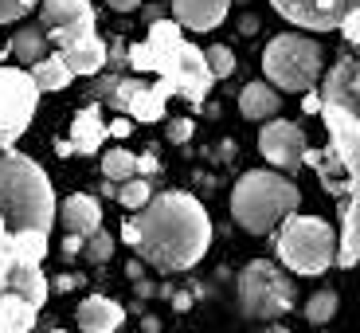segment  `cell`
<instances>
[{
  "label": "cell",
  "instance_id": "obj_1",
  "mask_svg": "<svg viewBox=\"0 0 360 333\" xmlns=\"http://www.w3.org/2000/svg\"><path fill=\"white\" fill-rule=\"evenodd\" d=\"M122 239L161 275L192 270L212 247V216L192 192H153L126 220Z\"/></svg>",
  "mask_w": 360,
  "mask_h": 333
},
{
  "label": "cell",
  "instance_id": "obj_2",
  "mask_svg": "<svg viewBox=\"0 0 360 333\" xmlns=\"http://www.w3.org/2000/svg\"><path fill=\"white\" fill-rule=\"evenodd\" d=\"M126 63L137 75H157L172 94H180L192 106H200L212 94V82H216L204 51L184 39V27L176 20H165V16L149 24V36L141 44L126 47Z\"/></svg>",
  "mask_w": 360,
  "mask_h": 333
},
{
  "label": "cell",
  "instance_id": "obj_3",
  "mask_svg": "<svg viewBox=\"0 0 360 333\" xmlns=\"http://www.w3.org/2000/svg\"><path fill=\"white\" fill-rule=\"evenodd\" d=\"M0 220L16 227H44L55 224V189L51 177L32 157L16 149H0Z\"/></svg>",
  "mask_w": 360,
  "mask_h": 333
},
{
  "label": "cell",
  "instance_id": "obj_4",
  "mask_svg": "<svg viewBox=\"0 0 360 333\" xmlns=\"http://www.w3.org/2000/svg\"><path fill=\"white\" fill-rule=\"evenodd\" d=\"M302 204V189L286 172L274 169H251L235 180L231 192V216L235 224L251 235H266L278 227L282 216H290L294 208Z\"/></svg>",
  "mask_w": 360,
  "mask_h": 333
},
{
  "label": "cell",
  "instance_id": "obj_5",
  "mask_svg": "<svg viewBox=\"0 0 360 333\" xmlns=\"http://www.w3.org/2000/svg\"><path fill=\"white\" fill-rule=\"evenodd\" d=\"M278 259L282 267H290L294 275H325L337 259V232L329 220L321 216H302V212H290L278 220Z\"/></svg>",
  "mask_w": 360,
  "mask_h": 333
},
{
  "label": "cell",
  "instance_id": "obj_6",
  "mask_svg": "<svg viewBox=\"0 0 360 333\" xmlns=\"http://www.w3.org/2000/svg\"><path fill=\"white\" fill-rule=\"evenodd\" d=\"M262 71H266V82L274 90H294V94H302V90L321 82L325 51L317 39L297 36V32H282L262 51Z\"/></svg>",
  "mask_w": 360,
  "mask_h": 333
},
{
  "label": "cell",
  "instance_id": "obj_7",
  "mask_svg": "<svg viewBox=\"0 0 360 333\" xmlns=\"http://www.w3.org/2000/svg\"><path fill=\"white\" fill-rule=\"evenodd\" d=\"M297 294L290 275L270 259H255L239 270V310L251 322H274L294 310Z\"/></svg>",
  "mask_w": 360,
  "mask_h": 333
},
{
  "label": "cell",
  "instance_id": "obj_8",
  "mask_svg": "<svg viewBox=\"0 0 360 333\" xmlns=\"http://www.w3.org/2000/svg\"><path fill=\"white\" fill-rule=\"evenodd\" d=\"M39 94L32 71L24 67H0V149H12L27 134L32 118H36Z\"/></svg>",
  "mask_w": 360,
  "mask_h": 333
},
{
  "label": "cell",
  "instance_id": "obj_9",
  "mask_svg": "<svg viewBox=\"0 0 360 333\" xmlns=\"http://www.w3.org/2000/svg\"><path fill=\"white\" fill-rule=\"evenodd\" d=\"M317 114L325 118L329 130V153L341 161V169L356 180L360 172V106H345V102H321Z\"/></svg>",
  "mask_w": 360,
  "mask_h": 333
},
{
  "label": "cell",
  "instance_id": "obj_10",
  "mask_svg": "<svg viewBox=\"0 0 360 333\" xmlns=\"http://www.w3.org/2000/svg\"><path fill=\"white\" fill-rule=\"evenodd\" d=\"M306 130L297 126V122H286V118H266V126L259 130V149L270 165L278 172H297L302 169V157H306Z\"/></svg>",
  "mask_w": 360,
  "mask_h": 333
},
{
  "label": "cell",
  "instance_id": "obj_11",
  "mask_svg": "<svg viewBox=\"0 0 360 333\" xmlns=\"http://www.w3.org/2000/svg\"><path fill=\"white\" fill-rule=\"evenodd\" d=\"M270 4L282 20L306 32H333L352 8H360V0H270Z\"/></svg>",
  "mask_w": 360,
  "mask_h": 333
},
{
  "label": "cell",
  "instance_id": "obj_12",
  "mask_svg": "<svg viewBox=\"0 0 360 333\" xmlns=\"http://www.w3.org/2000/svg\"><path fill=\"white\" fill-rule=\"evenodd\" d=\"M321 102H345V106H360V63L349 51L337 59V67H329L321 82Z\"/></svg>",
  "mask_w": 360,
  "mask_h": 333
},
{
  "label": "cell",
  "instance_id": "obj_13",
  "mask_svg": "<svg viewBox=\"0 0 360 333\" xmlns=\"http://www.w3.org/2000/svg\"><path fill=\"white\" fill-rule=\"evenodd\" d=\"M75 322L86 333H114V329L126 325V310H122V302H114V298H106V294H90V298H82Z\"/></svg>",
  "mask_w": 360,
  "mask_h": 333
},
{
  "label": "cell",
  "instance_id": "obj_14",
  "mask_svg": "<svg viewBox=\"0 0 360 333\" xmlns=\"http://www.w3.org/2000/svg\"><path fill=\"white\" fill-rule=\"evenodd\" d=\"M231 0H172V20L188 32H212L227 20Z\"/></svg>",
  "mask_w": 360,
  "mask_h": 333
},
{
  "label": "cell",
  "instance_id": "obj_15",
  "mask_svg": "<svg viewBox=\"0 0 360 333\" xmlns=\"http://www.w3.org/2000/svg\"><path fill=\"white\" fill-rule=\"evenodd\" d=\"M59 59L71 67V75H98L102 67H106L110 51H106L98 32H86V36H79L75 44L59 47Z\"/></svg>",
  "mask_w": 360,
  "mask_h": 333
},
{
  "label": "cell",
  "instance_id": "obj_16",
  "mask_svg": "<svg viewBox=\"0 0 360 333\" xmlns=\"http://www.w3.org/2000/svg\"><path fill=\"white\" fill-rule=\"evenodd\" d=\"M59 224H63L67 232L90 235L94 227H102V208H98V200L86 196V192H75V196H67L63 208H59Z\"/></svg>",
  "mask_w": 360,
  "mask_h": 333
},
{
  "label": "cell",
  "instance_id": "obj_17",
  "mask_svg": "<svg viewBox=\"0 0 360 333\" xmlns=\"http://www.w3.org/2000/svg\"><path fill=\"white\" fill-rule=\"evenodd\" d=\"M169 99H172V90L165 87L161 79L153 82V87H137L134 90V99H129V106H126V114L134 118V122H161L165 118V106H169Z\"/></svg>",
  "mask_w": 360,
  "mask_h": 333
},
{
  "label": "cell",
  "instance_id": "obj_18",
  "mask_svg": "<svg viewBox=\"0 0 360 333\" xmlns=\"http://www.w3.org/2000/svg\"><path fill=\"white\" fill-rule=\"evenodd\" d=\"M278 110H282V99L270 82H247L243 94H239V114L251 118V122H266V118H274Z\"/></svg>",
  "mask_w": 360,
  "mask_h": 333
},
{
  "label": "cell",
  "instance_id": "obj_19",
  "mask_svg": "<svg viewBox=\"0 0 360 333\" xmlns=\"http://www.w3.org/2000/svg\"><path fill=\"white\" fill-rule=\"evenodd\" d=\"M102 142H106V122H102L98 106H86L71 126V149H79V153H98Z\"/></svg>",
  "mask_w": 360,
  "mask_h": 333
},
{
  "label": "cell",
  "instance_id": "obj_20",
  "mask_svg": "<svg viewBox=\"0 0 360 333\" xmlns=\"http://www.w3.org/2000/svg\"><path fill=\"white\" fill-rule=\"evenodd\" d=\"M337 267L349 270L356 263V189L341 196V239H337Z\"/></svg>",
  "mask_w": 360,
  "mask_h": 333
},
{
  "label": "cell",
  "instance_id": "obj_21",
  "mask_svg": "<svg viewBox=\"0 0 360 333\" xmlns=\"http://www.w3.org/2000/svg\"><path fill=\"white\" fill-rule=\"evenodd\" d=\"M32 67V79H36V87L39 90H63V87H71V67L59 59V51L55 55H39L36 63H27Z\"/></svg>",
  "mask_w": 360,
  "mask_h": 333
},
{
  "label": "cell",
  "instance_id": "obj_22",
  "mask_svg": "<svg viewBox=\"0 0 360 333\" xmlns=\"http://www.w3.org/2000/svg\"><path fill=\"white\" fill-rule=\"evenodd\" d=\"M47 235L51 232H44V227H16V232H8V239H12V251L20 259L44 263L47 259Z\"/></svg>",
  "mask_w": 360,
  "mask_h": 333
},
{
  "label": "cell",
  "instance_id": "obj_23",
  "mask_svg": "<svg viewBox=\"0 0 360 333\" xmlns=\"http://www.w3.org/2000/svg\"><path fill=\"white\" fill-rule=\"evenodd\" d=\"M86 32H98V16H94V8L82 12V16H75V20H67V24L47 27V39H51L55 47H67V44H75L79 36H86Z\"/></svg>",
  "mask_w": 360,
  "mask_h": 333
},
{
  "label": "cell",
  "instance_id": "obj_24",
  "mask_svg": "<svg viewBox=\"0 0 360 333\" xmlns=\"http://www.w3.org/2000/svg\"><path fill=\"white\" fill-rule=\"evenodd\" d=\"M36 8H39L44 27H55V24H67V20L90 12V0H39Z\"/></svg>",
  "mask_w": 360,
  "mask_h": 333
},
{
  "label": "cell",
  "instance_id": "obj_25",
  "mask_svg": "<svg viewBox=\"0 0 360 333\" xmlns=\"http://www.w3.org/2000/svg\"><path fill=\"white\" fill-rule=\"evenodd\" d=\"M8 51L16 55L20 63H36L39 55H47V36L39 32V27H20L16 36H12Z\"/></svg>",
  "mask_w": 360,
  "mask_h": 333
},
{
  "label": "cell",
  "instance_id": "obj_26",
  "mask_svg": "<svg viewBox=\"0 0 360 333\" xmlns=\"http://www.w3.org/2000/svg\"><path fill=\"white\" fill-rule=\"evenodd\" d=\"M337 306H341L337 290H314L309 302H306V322L309 325H329L337 318Z\"/></svg>",
  "mask_w": 360,
  "mask_h": 333
},
{
  "label": "cell",
  "instance_id": "obj_27",
  "mask_svg": "<svg viewBox=\"0 0 360 333\" xmlns=\"http://www.w3.org/2000/svg\"><path fill=\"white\" fill-rule=\"evenodd\" d=\"M122 189H114V196H117V204L122 208H129V212H137V208L145 204V200L153 196V184H149V177H126V180H117Z\"/></svg>",
  "mask_w": 360,
  "mask_h": 333
},
{
  "label": "cell",
  "instance_id": "obj_28",
  "mask_svg": "<svg viewBox=\"0 0 360 333\" xmlns=\"http://www.w3.org/2000/svg\"><path fill=\"white\" fill-rule=\"evenodd\" d=\"M82 259L94 263V267H102V263H110V255H114V235L106 232V227H94L90 235H82Z\"/></svg>",
  "mask_w": 360,
  "mask_h": 333
},
{
  "label": "cell",
  "instance_id": "obj_29",
  "mask_svg": "<svg viewBox=\"0 0 360 333\" xmlns=\"http://www.w3.org/2000/svg\"><path fill=\"white\" fill-rule=\"evenodd\" d=\"M137 172V157L129 153V149H110V153H102V177L106 180H126Z\"/></svg>",
  "mask_w": 360,
  "mask_h": 333
},
{
  "label": "cell",
  "instance_id": "obj_30",
  "mask_svg": "<svg viewBox=\"0 0 360 333\" xmlns=\"http://www.w3.org/2000/svg\"><path fill=\"white\" fill-rule=\"evenodd\" d=\"M204 59H207V67H212V75L216 79H227V75H235V51L227 44H212L204 51Z\"/></svg>",
  "mask_w": 360,
  "mask_h": 333
},
{
  "label": "cell",
  "instance_id": "obj_31",
  "mask_svg": "<svg viewBox=\"0 0 360 333\" xmlns=\"http://www.w3.org/2000/svg\"><path fill=\"white\" fill-rule=\"evenodd\" d=\"M39 0H0V24H16V20H24Z\"/></svg>",
  "mask_w": 360,
  "mask_h": 333
},
{
  "label": "cell",
  "instance_id": "obj_32",
  "mask_svg": "<svg viewBox=\"0 0 360 333\" xmlns=\"http://www.w3.org/2000/svg\"><path fill=\"white\" fill-rule=\"evenodd\" d=\"M345 32V44H360V8H352L349 16L341 20V24H337Z\"/></svg>",
  "mask_w": 360,
  "mask_h": 333
},
{
  "label": "cell",
  "instance_id": "obj_33",
  "mask_svg": "<svg viewBox=\"0 0 360 333\" xmlns=\"http://www.w3.org/2000/svg\"><path fill=\"white\" fill-rule=\"evenodd\" d=\"M188 137H192V122H188V118H172V122H169V142L172 145H184Z\"/></svg>",
  "mask_w": 360,
  "mask_h": 333
},
{
  "label": "cell",
  "instance_id": "obj_34",
  "mask_svg": "<svg viewBox=\"0 0 360 333\" xmlns=\"http://www.w3.org/2000/svg\"><path fill=\"white\" fill-rule=\"evenodd\" d=\"M134 134V118H114L106 126V137H129Z\"/></svg>",
  "mask_w": 360,
  "mask_h": 333
},
{
  "label": "cell",
  "instance_id": "obj_35",
  "mask_svg": "<svg viewBox=\"0 0 360 333\" xmlns=\"http://www.w3.org/2000/svg\"><path fill=\"white\" fill-rule=\"evenodd\" d=\"M75 287H82V279H75V275H59L55 282H47V290H55V294H71Z\"/></svg>",
  "mask_w": 360,
  "mask_h": 333
},
{
  "label": "cell",
  "instance_id": "obj_36",
  "mask_svg": "<svg viewBox=\"0 0 360 333\" xmlns=\"http://www.w3.org/2000/svg\"><path fill=\"white\" fill-rule=\"evenodd\" d=\"M79 251H82V235H79V232H67V239H63V255H67V259H75Z\"/></svg>",
  "mask_w": 360,
  "mask_h": 333
},
{
  "label": "cell",
  "instance_id": "obj_37",
  "mask_svg": "<svg viewBox=\"0 0 360 333\" xmlns=\"http://www.w3.org/2000/svg\"><path fill=\"white\" fill-rule=\"evenodd\" d=\"M302 94H306V99H302V110H306V114H317V110H321V94H317L314 87L302 90Z\"/></svg>",
  "mask_w": 360,
  "mask_h": 333
},
{
  "label": "cell",
  "instance_id": "obj_38",
  "mask_svg": "<svg viewBox=\"0 0 360 333\" xmlns=\"http://www.w3.org/2000/svg\"><path fill=\"white\" fill-rule=\"evenodd\" d=\"M137 172H141V177H153V172H157V157L153 153L137 157Z\"/></svg>",
  "mask_w": 360,
  "mask_h": 333
},
{
  "label": "cell",
  "instance_id": "obj_39",
  "mask_svg": "<svg viewBox=\"0 0 360 333\" xmlns=\"http://www.w3.org/2000/svg\"><path fill=\"white\" fill-rule=\"evenodd\" d=\"M106 4H110L114 12H137V8L145 4V0H106Z\"/></svg>",
  "mask_w": 360,
  "mask_h": 333
},
{
  "label": "cell",
  "instance_id": "obj_40",
  "mask_svg": "<svg viewBox=\"0 0 360 333\" xmlns=\"http://www.w3.org/2000/svg\"><path fill=\"white\" fill-rule=\"evenodd\" d=\"M145 8V16H149V24H153V20H161V4H141Z\"/></svg>",
  "mask_w": 360,
  "mask_h": 333
},
{
  "label": "cell",
  "instance_id": "obj_41",
  "mask_svg": "<svg viewBox=\"0 0 360 333\" xmlns=\"http://www.w3.org/2000/svg\"><path fill=\"white\" fill-rule=\"evenodd\" d=\"M169 298H172V294H169ZM172 302H176V310H188V302H192V298H188V294H176Z\"/></svg>",
  "mask_w": 360,
  "mask_h": 333
}]
</instances>
